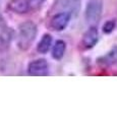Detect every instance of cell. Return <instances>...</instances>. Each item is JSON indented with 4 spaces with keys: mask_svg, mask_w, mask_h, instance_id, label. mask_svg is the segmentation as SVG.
<instances>
[{
    "mask_svg": "<svg viewBox=\"0 0 117 122\" xmlns=\"http://www.w3.org/2000/svg\"><path fill=\"white\" fill-rule=\"evenodd\" d=\"M115 25H116V24H115L114 20H111L106 21L104 24V25H103V32L106 33V34H110L112 30L115 29Z\"/></svg>",
    "mask_w": 117,
    "mask_h": 122,
    "instance_id": "11",
    "label": "cell"
},
{
    "mask_svg": "<svg viewBox=\"0 0 117 122\" xmlns=\"http://www.w3.org/2000/svg\"><path fill=\"white\" fill-rule=\"evenodd\" d=\"M37 25L31 20L25 21L20 25L17 32V47L21 51H27L32 46L37 37Z\"/></svg>",
    "mask_w": 117,
    "mask_h": 122,
    "instance_id": "1",
    "label": "cell"
},
{
    "mask_svg": "<svg viewBox=\"0 0 117 122\" xmlns=\"http://www.w3.org/2000/svg\"><path fill=\"white\" fill-rule=\"evenodd\" d=\"M13 39V32L8 26H2L0 30V54L5 53L10 48Z\"/></svg>",
    "mask_w": 117,
    "mask_h": 122,
    "instance_id": "5",
    "label": "cell"
},
{
    "mask_svg": "<svg viewBox=\"0 0 117 122\" xmlns=\"http://www.w3.org/2000/svg\"><path fill=\"white\" fill-rule=\"evenodd\" d=\"M70 17H71V14L70 12H67V11H61L59 13H56L51 18L50 26L52 28V30H57V32L65 30L70 21Z\"/></svg>",
    "mask_w": 117,
    "mask_h": 122,
    "instance_id": "4",
    "label": "cell"
},
{
    "mask_svg": "<svg viewBox=\"0 0 117 122\" xmlns=\"http://www.w3.org/2000/svg\"><path fill=\"white\" fill-rule=\"evenodd\" d=\"M45 0H29V3H30V7L31 9H39L41 6L44 4Z\"/></svg>",
    "mask_w": 117,
    "mask_h": 122,
    "instance_id": "12",
    "label": "cell"
},
{
    "mask_svg": "<svg viewBox=\"0 0 117 122\" xmlns=\"http://www.w3.org/2000/svg\"><path fill=\"white\" fill-rule=\"evenodd\" d=\"M28 73L33 76H45L49 73V64L45 59H36L29 63Z\"/></svg>",
    "mask_w": 117,
    "mask_h": 122,
    "instance_id": "3",
    "label": "cell"
},
{
    "mask_svg": "<svg viewBox=\"0 0 117 122\" xmlns=\"http://www.w3.org/2000/svg\"><path fill=\"white\" fill-rule=\"evenodd\" d=\"M103 11V0H88L85 10V17L89 24H97Z\"/></svg>",
    "mask_w": 117,
    "mask_h": 122,
    "instance_id": "2",
    "label": "cell"
},
{
    "mask_svg": "<svg viewBox=\"0 0 117 122\" xmlns=\"http://www.w3.org/2000/svg\"><path fill=\"white\" fill-rule=\"evenodd\" d=\"M9 8L16 14H25L30 10L29 0H11L9 2Z\"/></svg>",
    "mask_w": 117,
    "mask_h": 122,
    "instance_id": "7",
    "label": "cell"
},
{
    "mask_svg": "<svg viewBox=\"0 0 117 122\" xmlns=\"http://www.w3.org/2000/svg\"><path fill=\"white\" fill-rule=\"evenodd\" d=\"M98 63L103 66H110V65L117 63V47L113 48L106 55L100 57L98 59Z\"/></svg>",
    "mask_w": 117,
    "mask_h": 122,
    "instance_id": "8",
    "label": "cell"
},
{
    "mask_svg": "<svg viewBox=\"0 0 117 122\" xmlns=\"http://www.w3.org/2000/svg\"><path fill=\"white\" fill-rule=\"evenodd\" d=\"M66 51V43L62 40H57L52 48V57L56 60L61 59L65 54Z\"/></svg>",
    "mask_w": 117,
    "mask_h": 122,
    "instance_id": "9",
    "label": "cell"
},
{
    "mask_svg": "<svg viewBox=\"0 0 117 122\" xmlns=\"http://www.w3.org/2000/svg\"><path fill=\"white\" fill-rule=\"evenodd\" d=\"M52 46V37L49 34H45L42 37V39L40 40L39 44L37 46V50L39 53H42V54H46V53L50 50Z\"/></svg>",
    "mask_w": 117,
    "mask_h": 122,
    "instance_id": "10",
    "label": "cell"
},
{
    "mask_svg": "<svg viewBox=\"0 0 117 122\" xmlns=\"http://www.w3.org/2000/svg\"><path fill=\"white\" fill-rule=\"evenodd\" d=\"M98 40H99V32H98L97 28L91 26L82 36L81 43L86 49H91L98 43Z\"/></svg>",
    "mask_w": 117,
    "mask_h": 122,
    "instance_id": "6",
    "label": "cell"
}]
</instances>
